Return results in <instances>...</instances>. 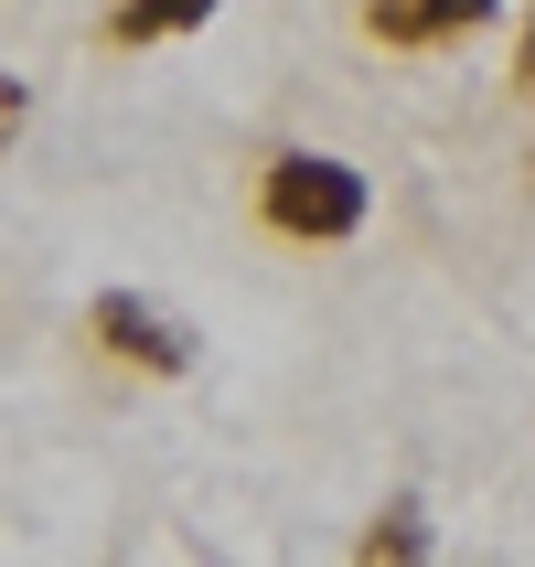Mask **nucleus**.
<instances>
[{"label": "nucleus", "mask_w": 535, "mask_h": 567, "mask_svg": "<svg viewBox=\"0 0 535 567\" xmlns=\"http://www.w3.org/2000/svg\"><path fill=\"white\" fill-rule=\"evenodd\" d=\"M86 332H96V353H119L128 375H193V321L161 311L151 289H96Z\"/></svg>", "instance_id": "nucleus-2"}, {"label": "nucleus", "mask_w": 535, "mask_h": 567, "mask_svg": "<svg viewBox=\"0 0 535 567\" xmlns=\"http://www.w3.org/2000/svg\"><path fill=\"white\" fill-rule=\"evenodd\" d=\"M215 0H119L107 11V43H172V32H204Z\"/></svg>", "instance_id": "nucleus-5"}, {"label": "nucleus", "mask_w": 535, "mask_h": 567, "mask_svg": "<svg viewBox=\"0 0 535 567\" xmlns=\"http://www.w3.org/2000/svg\"><path fill=\"white\" fill-rule=\"evenodd\" d=\"M364 557H375V567H418V557H440V525H429V504H418V493H397V504L364 525Z\"/></svg>", "instance_id": "nucleus-4"}, {"label": "nucleus", "mask_w": 535, "mask_h": 567, "mask_svg": "<svg viewBox=\"0 0 535 567\" xmlns=\"http://www.w3.org/2000/svg\"><path fill=\"white\" fill-rule=\"evenodd\" d=\"M504 0H364V32L385 54H440V43H472Z\"/></svg>", "instance_id": "nucleus-3"}, {"label": "nucleus", "mask_w": 535, "mask_h": 567, "mask_svg": "<svg viewBox=\"0 0 535 567\" xmlns=\"http://www.w3.org/2000/svg\"><path fill=\"white\" fill-rule=\"evenodd\" d=\"M514 96L535 107V11H525V43H514Z\"/></svg>", "instance_id": "nucleus-6"}, {"label": "nucleus", "mask_w": 535, "mask_h": 567, "mask_svg": "<svg viewBox=\"0 0 535 567\" xmlns=\"http://www.w3.org/2000/svg\"><path fill=\"white\" fill-rule=\"evenodd\" d=\"M364 172L332 151H279L268 172H257V215L279 225V236H300V247H343V236H364Z\"/></svg>", "instance_id": "nucleus-1"}]
</instances>
